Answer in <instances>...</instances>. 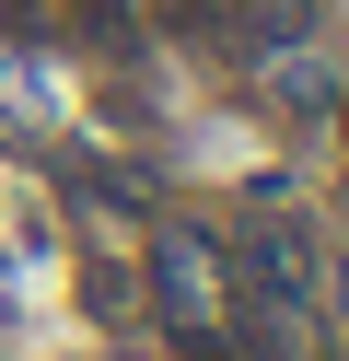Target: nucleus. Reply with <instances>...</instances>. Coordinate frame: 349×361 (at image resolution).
<instances>
[{
    "label": "nucleus",
    "mask_w": 349,
    "mask_h": 361,
    "mask_svg": "<svg viewBox=\"0 0 349 361\" xmlns=\"http://www.w3.org/2000/svg\"><path fill=\"white\" fill-rule=\"evenodd\" d=\"M233 280H245L256 303H279V314H291L302 291H314V245H302V233H245V257H233Z\"/></svg>",
    "instance_id": "nucleus-1"
},
{
    "label": "nucleus",
    "mask_w": 349,
    "mask_h": 361,
    "mask_svg": "<svg viewBox=\"0 0 349 361\" xmlns=\"http://www.w3.org/2000/svg\"><path fill=\"white\" fill-rule=\"evenodd\" d=\"M152 280H163V314L198 338V326H209V245H198V233H163V245H152Z\"/></svg>",
    "instance_id": "nucleus-2"
},
{
    "label": "nucleus",
    "mask_w": 349,
    "mask_h": 361,
    "mask_svg": "<svg viewBox=\"0 0 349 361\" xmlns=\"http://www.w3.org/2000/svg\"><path fill=\"white\" fill-rule=\"evenodd\" d=\"M338 291H349V268H338Z\"/></svg>",
    "instance_id": "nucleus-3"
}]
</instances>
